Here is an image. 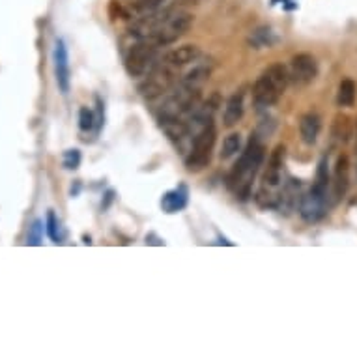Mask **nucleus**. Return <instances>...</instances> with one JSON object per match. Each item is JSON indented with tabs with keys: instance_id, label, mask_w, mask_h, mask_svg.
I'll list each match as a JSON object with an SVG mask.
<instances>
[{
	"instance_id": "1",
	"label": "nucleus",
	"mask_w": 357,
	"mask_h": 357,
	"mask_svg": "<svg viewBox=\"0 0 357 357\" xmlns=\"http://www.w3.org/2000/svg\"><path fill=\"white\" fill-rule=\"evenodd\" d=\"M264 159H266V148L257 137H251V141L247 142L245 150L241 152L240 159L236 161L227 178V185L240 200H247L251 197L252 182L262 167Z\"/></svg>"
},
{
	"instance_id": "2",
	"label": "nucleus",
	"mask_w": 357,
	"mask_h": 357,
	"mask_svg": "<svg viewBox=\"0 0 357 357\" xmlns=\"http://www.w3.org/2000/svg\"><path fill=\"white\" fill-rule=\"evenodd\" d=\"M288 70L282 64H273L262 71L252 88V98L258 107H271L281 100L288 84Z\"/></svg>"
},
{
	"instance_id": "3",
	"label": "nucleus",
	"mask_w": 357,
	"mask_h": 357,
	"mask_svg": "<svg viewBox=\"0 0 357 357\" xmlns=\"http://www.w3.org/2000/svg\"><path fill=\"white\" fill-rule=\"evenodd\" d=\"M282 167H284V146H277L268 161V169L264 172L262 188L258 191V204L264 208H275L281 204Z\"/></svg>"
},
{
	"instance_id": "4",
	"label": "nucleus",
	"mask_w": 357,
	"mask_h": 357,
	"mask_svg": "<svg viewBox=\"0 0 357 357\" xmlns=\"http://www.w3.org/2000/svg\"><path fill=\"white\" fill-rule=\"evenodd\" d=\"M215 126L211 123V120H208L204 128L200 129L197 137L193 139V146H191V153L185 159V167L191 172H197V170L206 169L210 165L211 152H213V146H215Z\"/></svg>"
},
{
	"instance_id": "5",
	"label": "nucleus",
	"mask_w": 357,
	"mask_h": 357,
	"mask_svg": "<svg viewBox=\"0 0 357 357\" xmlns=\"http://www.w3.org/2000/svg\"><path fill=\"white\" fill-rule=\"evenodd\" d=\"M155 43H137L126 54V70L131 77L146 75L155 59Z\"/></svg>"
},
{
	"instance_id": "6",
	"label": "nucleus",
	"mask_w": 357,
	"mask_h": 357,
	"mask_svg": "<svg viewBox=\"0 0 357 357\" xmlns=\"http://www.w3.org/2000/svg\"><path fill=\"white\" fill-rule=\"evenodd\" d=\"M318 75V62L317 59L309 53L296 54L290 62L288 68V79L298 84V86H305L310 84Z\"/></svg>"
},
{
	"instance_id": "7",
	"label": "nucleus",
	"mask_w": 357,
	"mask_h": 357,
	"mask_svg": "<svg viewBox=\"0 0 357 357\" xmlns=\"http://www.w3.org/2000/svg\"><path fill=\"white\" fill-rule=\"evenodd\" d=\"M328 211V195H322L309 189L307 193L299 199V215L307 222L320 221Z\"/></svg>"
},
{
	"instance_id": "8",
	"label": "nucleus",
	"mask_w": 357,
	"mask_h": 357,
	"mask_svg": "<svg viewBox=\"0 0 357 357\" xmlns=\"http://www.w3.org/2000/svg\"><path fill=\"white\" fill-rule=\"evenodd\" d=\"M54 60V75H56V84H59L60 92L68 94L70 92V56H68V47H66L64 40H56L53 51Z\"/></svg>"
},
{
	"instance_id": "9",
	"label": "nucleus",
	"mask_w": 357,
	"mask_h": 357,
	"mask_svg": "<svg viewBox=\"0 0 357 357\" xmlns=\"http://www.w3.org/2000/svg\"><path fill=\"white\" fill-rule=\"evenodd\" d=\"M170 82H172V75H170L169 71H158V73H153L152 77H148L146 81L142 82L141 86H139V92L144 98H148V100H153V98L163 94L165 90L169 88Z\"/></svg>"
},
{
	"instance_id": "10",
	"label": "nucleus",
	"mask_w": 357,
	"mask_h": 357,
	"mask_svg": "<svg viewBox=\"0 0 357 357\" xmlns=\"http://www.w3.org/2000/svg\"><path fill=\"white\" fill-rule=\"evenodd\" d=\"M322 131V118L317 112H307L299 120V135L307 146H312L318 141V135Z\"/></svg>"
},
{
	"instance_id": "11",
	"label": "nucleus",
	"mask_w": 357,
	"mask_h": 357,
	"mask_svg": "<svg viewBox=\"0 0 357 357\" xmlns=\"http://www.w3.org/2000/svg\"><path fill=\"white\" fill-rule=\"evenodd\" d=\"M188 188H185V185H180V188L172 189V191L163 195V199H161V208H163V211H167V213H178V211H182L183 208L188 206Z\"/></svg>"
},
{
	"instance_id": "12",
	"label": "nucleus",
	"mask_w": 357,
	"mask_h": 357,
	"mask_svg": "<svg viewBox=\"0 0 357 357\" xmlns=\"http://www.w3.org/2000/svg\"><path fill=\"white\" fill-rule=\"evenodd\" d=\"M199 54L200 53L197 45H182V47L170 51V53L165 56V62L169 66L180 68V66H185L189 64V62H195V60L199 59Z\"/></svg>"
},
{
	"instance_id": "13",
	"label": "nucleus",
	"mask_w": 357,
	"mask_h": 357,
	"mask_svg": "<svg viewBox=\"0 0 357 357\" xmlns=\"http://www.w3.org/2000/svg\"><path fill=\"white\" fill-rule=\"evenodd\" d=\"M241 116H243V92H238L227 101V107H225V114H222V122L225 126H236L240 122Z\"/></svg>"
},
{
	"instance_id": "14",
	"label": "nucleus",
	"mask_w": 357,
	"mask_h": 357,
	"mask_svg": "<svg viewBox=\"0 0 357 357\" xmlns=\"http://www.w3.org/2000/svg\"><path fill=\"white\" fill-rule=\"evenodd\" d=\"M348 158L340 155L337 159V167H335V197L340 199L348 189Z\"/></svg>"
},
{
	"instance_id": "15",
	"label": "nucleus",
	"mask_w": 357,
	"mask_h": 357,
	"mask_svg": "<svg viewBox=\"0 0 357 357\" xmlns=\"http://www.w3.org/2000/svg\"><path fill=\"white\" fill-rule=\"evenodd\" d=\"M357 96V84L351 79H342L337 92V105L339 107H354Z\"/></svg>"
},
{
	"instance_id": "16",
	"label": "nucleus",
	"mask_w": 357,
	"mask_h": 357,
	"mask_svg": "<svg viewBox=\"0 0 357 357\" xmlns=\"http://www.w3.org/2000/svg\"><path fill=\"white\" fill-rule=\"evenodd\" d=\"M331 135L340 142H346L351 137V120L346 114H337L331 126Z\"/></svg>"
},
{
	"instance_id": "17",
	"label": "nucleus",
	"mask_w": 357,
	"mask_h": 357,
	"mask_svg": "<svg viewBox=\"0 0 357 357\" xmlns=\"http://www.w3.org/2000/svg\"><path fill=\"white\" fill-rule=\"evenodd\" d=\"M241 150V135L240 133H230L225 137L221 148V159H230L234 158L236 153Z\"/></svg>"
},
{
	"instance_id": "18",
	"label": "nucleus",
	"mask_w": 357,
	"mask_h": 357,
	"mask_svg": "<svg viewBox=\"0 0 357 357\" xmlns=\"http://www.w3.org/2000/svg\"><path fill=\"white\" fill-rule=\"evenodd\" d=\"M45 232H47V236L54 241V243H60L62 238H64V234H62V227H60V219L56 217V213H54L53 210H49L47 217H45Z\"/></svg>"
},
{
	"instance_id": "19",
	"label": "nucleus",
	"mask_w": 357,
	"mask_h": 357,
	"mask_svg": "<svg viewBox=\"0 0 357 357\" xmlns=\"http://www.w3.org/2000/svg\"><path fill=\"white\" fill-rule=\"evenodd\" d=\"M43 230H45V222L41 219H36L32 222V227L29 229V234H26V245L38 247L41 245V240H43Z\"/></svg>"
},
{
	"instance_id": "20",
	"label": "nucleus",
	"mask_w": 357,
	"mask_h": 357,
	"mask_svg": "<svg viewBox=\"0 0 357 357\" xmlns=\"http://www.w3.org/2000/svg\"><path fill=\"white\" fill-rule=\"evenodd\" d=\"M94 112L90 111L88 107H82L81 111H79V128H81V131H84V133L92 131V129H94Z\"/></svg>"
},
{
	"instance_id": "21",
	"label": "nucleus",
	"mask_w": 357,
	"mask_h": 357,
	"mask_svg": "<svg viewBox=\"0 0 357 357\" xmlns=\"http://www.w3.org/2000/svg\"><path fill=\"white\" fill-rule=\"evenodd\" d=\"M62 165L68 170L79 169V165H81V152L79 150H66L64 155H62Z\"/></svg>"
},
{
	"instance_id": "22",
	"label": "nucleus",
	"mask_w": 357,
	"mask_h": 357,
	"mask_svg": "<svg viewBox=\"0 0 357 357\" xmlns=\"http://www.w3.org/2000/svg\"><path fill=\"white\" fill-rule=\"evenodd\" d=\"M142 2H144V6H158L163 0H142Z\"/></svg>"
}]
</instances>
